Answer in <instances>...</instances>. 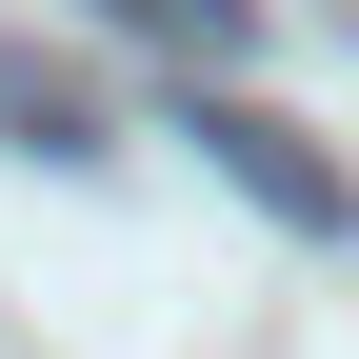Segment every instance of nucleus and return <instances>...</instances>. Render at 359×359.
<instances>
[{"mask_svg":"<svg viewBox=\"0 0 359 359\" xmlns=\"http://www.w3.org/2000/svg\"><path fill=\"white\" fill-rule=\"evenodd\" d=\"M0 140H40V160H100V100H80L40 40H0Z\"/></svg>","mask_w":359,"mask_h":359,"instance_id":"nucleus-2","label":"nucleus"},{"mask_svg":"<svg viewBox=\"0 0 359 359\" xmlns=\"http://www.w3.org/2000/svg\"><path fill=\"white\" fill-rule=\"evenodd\" d=\"M180 140H200L219 180H240V200H259V219H299V240H339V219H359V180H339L320 140H299V120H259V100H240V80H180Z\"/></svg>","mask_w":359,"mask_h":359,"instance_id":"nucleus-1","label":"nucleus"},{"mask_svg":"<svg viewBox=\"0 0 359 359\" xmlns=\"http://www.w3.org/2000/svg\"><path fill=\"white\" fill-rule=\"evenodd\" d=\"M120 20H140V40H180V60L219 80V60H240V40H259V0H120Z\"/></svg>","mask_w":359,"mask_h":359,"instance_id":"nucleus-3","label":"nucleus"}]
</instances>
